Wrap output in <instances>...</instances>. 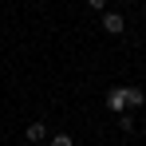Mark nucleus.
Masks as SVG:
<instances>
[{
    "instance_id": "1",
    "label": "nucleus",
    "mask_w": 146,
    "mask_h": 146,
    "mask_svg": "<svg viewBox=\"0 0 146 146\" xmlns=\"http://www.w3.org/2000/svg\"><path fill=\"white\" fill-rule=\"evenodd\" d=\"M107 111H115V115L126 111V95H122V87H111V91H107Z\"/></svg>"
},
{
    "instance_id": "2",
    "label": "nucleus",
    "mask_w": 146,
    "mask_h": 146,
    "mask_svg": "<svg viewBox=\"0 0 146 146\" xmlns=\"http://www.w3.org/2000/svg\"><path fill=\"white\" fill-rule=\"evenodd\" d=\"M122 95H126V107H142V103H146L142 87H122Z\"/></svg>"
},
{
    "instance_id": "3",
    "label": "nucleus",
    "mask_w": 146,
    "mask_h": 146,
    "mask_svg": "<svg viewBox=\"0 0 146 146\" xmlns=\"http://www.w3.org/2000/svg\"><path fill=\"white\" fill-rule=\"evenodd\" d=\"M103 28L119 36V32H122V16H119V12H107V16H103Z\"/></svg>"
},
{
    "instance_id": "4",
    "label": "nucleus",
    "mask_w": 146,
    "mask_h": 146,
    "mask_svg": "<svg viewBox=\"0 0 146 146\" xmlns=\"http://www.w3.org/2000/svg\"><path fill=\"white\" fill-rule=\"evenodd\" d=\"M44 138H48V126L44 122H32L28 126V142H44Z\"/></svg>"
},
{
    "instance_id": "5",
    "label": "nucleus",
    "mask_w": 146,
    "mask_h": 146,
    "mask_svg": "<svg viewBox=\"0 0 146 146\" xmlns=\"http://www.w3.org/2000/svg\"><path fill=\"white\" fill-rule=\"evenodd\" d=\"M51 146H75V142L67 138V134H55V138H51Z\"/></svg>"
},
{
    "instance_id": "6",
    "label": "nucleus",
    "mask_w": 146,
    "mask_h": 146,
    "mask_svg": "<svg viewBox=\"0 0 146 146\" xmlns=\"http://www.w3.org/2000/svg\"><path fill=\"white\" fill-rule=\"evenodd\" d=\"M87 4H91L95 12H103V8H107V0H87Z\"/></svg>"
}]
</instances>
